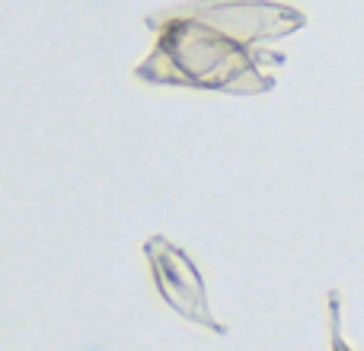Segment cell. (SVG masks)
<instances>
[{
  "instance_id": "obj_1",
  "label": "cell",
  "mask_w": 364,
  "mask_h": 351,
  "mask_svg": "<svg viewBox=\"0 0 364 351\" xmlns=\"http://www.w3.org/2000/svg\"><path fill=\"white\" fill-rule=\"evenodd\" d=\"M144 23L157 42L134 68L141 83L262 96L278 83L269 68H284L288 58L259 45L301 32L307 13L278 0H192Z\"/></svg>"
},
{
  "instance_id": "obj_2",
  "label": "cell",
  "mask_w": 364,
  "mask_h": 351,
  "mask_svg": "<svg viewBox=\"0 0 364 351\" xmlns=\"http://www.w3.org/2000/svg\"><path fill=\"white\" fill-rule=\"evenodd\" d=\"M144 259L151 265L154 284H157L160 297L170 303V310H176L182 320L195 323V326L211 329L214 335H224L227 329L211 316L205 294V278H201L198 265L188 259V252L182 246L170 243L166 237L154 233L151 239H144Z\"/></svg>"
},
{
  "instance_id": "obj_3",
  "label": "cell",
  "mask_w": 364,
  "mask_h": 351,
  "mask_svg": "<svg viewBox=\"0 0 364 351\" xmlns=\"http://www.w3.org/2000/svg\"><path fill=\"white\" fill-rule=\"evenodd\" d=\"M342 297L339 291H329L326 294V320H329V348L333 351H352L346 339H342Z\"/></svg>"
}]
</instances>
